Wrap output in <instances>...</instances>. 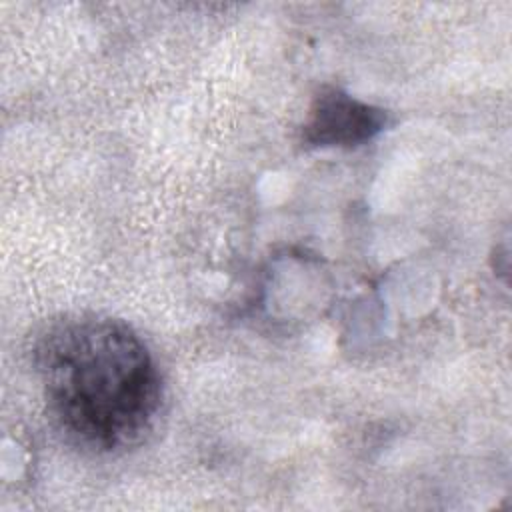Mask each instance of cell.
<instances>
[{
	"mask_svg": "<svg viewBox=\"0 0 512 512\" xmlns=\"http://www.w3.org/2000/svg\"><path fill=\"white\" fill-rule=\"evenodd\" d=\"M386 112L340 88L322 90L304 122V142L314 148H352L382 132Z\"/></svg>",
	"mask_w": 512,
	"mask_h": 512,
	"instance_id": "obj_2",
	"label": "cell"
},
{
	"mask_svg": "<svg viewBox=\"0 0 512 512\" xmlns=\"http://www.w3.org/2000/svg\"><path fill=\"white\" fill-rule=\"evenodd\" d=\"M48 414L66 440L90 452L136 444L150 430L162 378L138 332L112 316L52 322L34 348Z\"/></svg>",
	"mask_w": 512,
	"mask_h": 512,
	"instance_id": "obj_1",
	"label": "cell"
}]
</instances>
